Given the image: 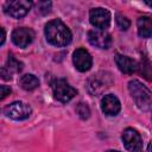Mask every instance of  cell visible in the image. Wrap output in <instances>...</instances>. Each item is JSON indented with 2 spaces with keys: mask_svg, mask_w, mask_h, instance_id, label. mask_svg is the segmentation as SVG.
<instances>
[{
  "mask_svg": "<svg viewBox=\"0 0 152 152\" xmlns=\"http://www.w3.org/2000/svg\"><path fill=\"white\" fill-rule=\"evenodd\" d=\"M76 112L80 115V118L83 119V120H86V119H88L90 116V109H89V107L86 103L80 102L77 104V107H76Z\"/></svg>",
  "mask_w": 152,
  "mask_h": 152,
  "instance_id": "cell-17",
  "label": "cell"
},
{
  "mask_svg": "<svg viewBox=\"0 0 152 152\" xmlns=\"http://www.w3.org/2000/svg\"><path fill=\"white\" fill-rule=\"evenodd\" d=\"M11 87L5 86V84H0V100H4L7 95L11 94Z\"/></svg>",
  "mask_w": 152,
  "mask_h": 152,
  "instance_id": "cell-20",
  "label": "cell"
},
{
  "mask_svg": "<svg viewBox=\"0 0 152 152\" xmlns=\"http://www.w3.org/2000/svg\"><path fill=\"white\" fill-rule=\"evenodd\" d=\"M31 6H32V2L31 1H26V0H12V1L5 2L4 11L10 17L15 18V19H20V18L25 17L28 13Z\"/></svg>",
  "mask_w": 152,
  "mask_h": 152,
  "instance_id": "cell-5",
  "label": "cell"
},
{
  "mask_svg": "<svg viewBox=\"0 0 152 152\" xmlns=\"http://www.w3.org/2000/svg\"><path fill=\"white\" fill-rule=\"evenodd\" d=\"M113 83L112 76L107 71H100L91 75L88 80L87 88L91 95H100Z\"/></svg>",
  "mask_w": 152,
  "mask_h": 152,
  "instance_id": "cell-3",
  "label": "cell"
},
{
  "mask_svg": "<svg viewBox=\"0 0 152 152\" xmlns=\"http://www.w3.org/2000/svg\"><path fill=\"white\" fill-rule=\"evenodd\" d=\"M37 8L42 14H46L51 10V2L50 1H39V2H37Z\"/></svg>",
  "mask_w": 152,
  "mask_h": 152,
  "instance_id": "cell-19",
  "label": "cell"
},
{
  "mask_svg": "<svg viewBox=\"0 0 152 152\" xmlns=\"http://www.w3.org/2000/svg\"><path fill=\"white\" fill-rule=\"evenodd\" d=\"M89 20L96 30H106L110 24V13L109 11L97 7L93 8L89 13Z\"/></svg>",
  "mask_w": 152,
  "mask_h": 152,
  "instance_id": "cell-7",
  "label": "cell"
},
{
  "mask_svg": "<svg viewBox=\"0 0 152 152\" xmlns=\"http://www.w3.org/2000/svg\"><path fill=\"white\" fill-rule=\"evenodd\" d=\"M115 20H116L118 26H119L120 30H122V31H126V30L131 26V21L127 19V17H125V15H122V14H116Z\"/></svg>",
  "mask_w": 152,
  "mask_h": 152,
  "instance_id": "cell-18",
  "label": "cell"
},
{
  "mask_svg": "<svg viewBox=\"0 0 152 152\" xmlns=\"http://www.w3.org/2000/svg\"><path fill=\"white\" fill-rule=\"evenodd\" d=\"M72 62H74L75 68L81 72L88 71L91 68V64H93V59H91L90 53L86 49H82V48L76 49L74 51Z\"/></svg>",
  "mask_w": 152,
  "mask_h": 152,
  "instance_id": "cell-9",
  "label": "cell"
},
{
  "mask_svg": "<svg viewBox=\"0 0 152 152\" xmlns=\"http://www.w3.org/2000/svg\"><path fill=\"white\" fill-rule=\"evenodd\" d=\"M5 39H6V32L5 30L0 26V45H2L5 43Z\"/></svg>",
  "mask_w": 152,
  "mask_h": 152,
  "instance_id": "cell-21",
  "label": "cell"
},
{
  "mask_svg": "<svg viewBox=\"0 0 152 152\" xmlns=\"http://www.w3.org/2000/svg\"><path fill=\"white\" fill-rule=\"evenodd\" d=\"M122 141L125 147L129 152H141L142 151V140L140 134L133 128H126L122 133Z\"/></svg>",
  "mask_w": 152,
  "mask_h": 152,
  "instance_id": "cell-8",
  "label": "cell"
},
{
  "mask_svg": "<svg viewBox=\"0 0 152 152\" xmlns=\"http://www.w3.org/2000/svg\"><path fill=\"white\" fill-rule=\"evenodd\" d=\"M19 84L24 90H33L39 86V80L32 74H26L20 77Z\"/></svg>",
  "mask_w": 152,
  "mask_h": 152,
  "instance_id": "cell-15",
  "label": "cell"
},
{
  "mask_svg": "<svg viewBox=\"0 0 152 152\" xmlns=\"http://www.w3.org/2000/svg\"><path fill=\"white\" fill-rule=\"evenodd\" d=\"M4 113L7 118L13 120H24L27 119L31 114V107L25 102H12L5 107Z\"/></svg>",
  "mask_w": 152,
  "mask_h": 152,
  "instance_id": "cell-6",
  "label": "cell"
},
{
  "mask_svg": "<svg viewBox=\"0 0 152 152\" xmlns=\"http://www.w3.org/2000/svg\"><path fill=\"white\" fill-rule=\"evenodd\" d=\"M121 104L116 96L113 94H107L101 100V109L108 116H114L120 112Z\"/></svg>",
  "mask_w": 152,
  "mask_h": 152,
  "instance_id": "cell-12",
  "label": "cell"
},
{
  "mask_svg": "<svg viewBox=\"0 0 152 152\" xmlns=\"http://www.w3.org/2000/svg\"><path fill=\"white\" fill-rule=\"evenodd\" d=\"M51 88L55 99L61 102H68L77 94V90L74 87H71L64 78L53 80L51 83Z\"/></svg>",
  "mask_w": 152,
  "mask_h": 152,
  "instance_id": "cell-4",
  "label": "cell"
},
{
  "mask_svg": "<svg viewBox=\"0 0 152 152\" xmlns=\"http://www.w3.org/2000/svg\"><path fill=\"white\" fill-rule=\"evenodd\" d=\"M128 90L139 109L147 112L151 108V91L138 80L128 82Z\"/></svg>",
  "mask_w": 152,
  "mask_h": 152,
  "instance_id": "cell-2",
  "label": "cell"
},
{
  "mask_svg": "<svg viewBox=\"0 0 152 152\" xmlns=\"http://www.w3.org/2000/svg\"><path fill=\"white\" fill-rule=\"evenodd\" d=\"M138 34L142 38H150L152 34V21L147 15L138 19Z\"/></svg>",
  "mask_w": 152,
  "mask_h": 152,
  "instance_id": "cell-14",
  "label": "cell"
},
{
  "mask_svg": "<svg viewBox=\"0 0 152 152\" xmlns=\"http://www.w3.org/2000/svg\"><path fill=\"white\" fill-rule=\"evenodd\" d=\"M115 63L119 68L120 71H122L124 74H133L138 65H137V62L127 56H124V55H115Z\"/></svg>",
  "mask_w": 152,
  "mask_h": 152,
  "instance_id": "cell-13",
  "label": "cell"
},
{
  "mask_svg": "<svg viewBox=\"0 0 152 152\" xmlns=\"http://www.w3.org/2000/svg\"><path fill=\"white\" fill-rule=\"evenodd\" d=\"M107 152H119V151H115V150H109V151H107Z\"/></svg>",
  "mask_w": 152,
  "mask_h": 152,
  "instance_id": "cell-22",
  "label": "cell"
},
{
  "mask_svg": "<svg viewBox=\"0 0 152 152\" xmlns=\"http://www.w3.org/2000/svg\"><path fill=\"white\" fill-rule=\"evenodd\" d=\"M21 68H23L21 62H19L18 59H15L12 55L8 56V61H7V64H6V66H5V69L7 70V72H6V78L10 80V78H11V74H12V72H19V71L21 70Z\"/></svg>",
  "mask_w": 152,
  "mask_h": 152,
  "instance_id": "cell-16",
  "label": "cell"
},
{
  "mask_svg": "<svg viewBox=\"0 0 152 152\" xmlns=\"http://www.w3.org/2000/svg\"><path fill=\"white\" fill-rule=\"evenodd\" d=\"M45 37L55 46H65L71 42L70 30L59 19H53L45 25Z\"/></svg>",
  "mask_w": 152,
  "mask_h": 152,
  "instance_id": "cell-1",
  "label": "cell"
},
{
  "mask_svg": "<svg viewBox=\"0 0 152 152\" xmlns=\"http://www.w3.org/2000/svg\"><path fill=\"white\" fill-rule=\"evenodd\" d=\"M34 32L28 27H18L12 32V42L19 48H26L32 43Z\"/></svg>",
  "mask_w": 152,
  "mask_h": 152,
  "instance_id": "cell-11",
  "label": "cell"
},
{
  "mask_svg": "<svg viewBox=\"0 0 152 152\" xmlns=\"http://www.w3.org/2000/svg\"><path fill=\"white\" fill-rule=\"evenodd\" d=\"M88 40L91 45L99 49H108L112 44V37L103 30H90L88 32Z\"/></svg>",
  "mask_w": 152,
  "mask_h": 152,
  "instance_id": "cell-10",
  "label": "cell"
}]
</instances>
